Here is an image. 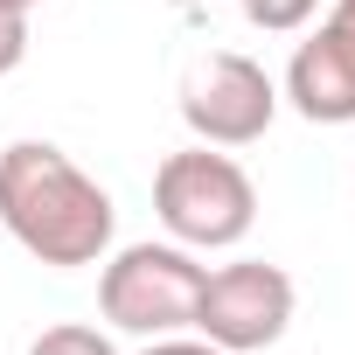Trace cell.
Returning a JSON list of instances; mask_svg holds the SVG:
<instances>
[{
  "label": "cell",
  "mask_w": 355,
  "mask_h": 355,
  "mask_svg": "<svg viewBox=\"0 0 355 355\" xmlns=\"http://www.w3.org/2000/svg\"><path fill=\"white\" fill-rule=\"evenodd\" d=\"M0 223H8V237L28 258H42L56 272H77V265H98L112 251L119 209L63 146L15 139L0 153Z\"/></svg>",
  "instance_id": "obj_1"
},
{
  "label": "cell",
  "mask_w": 355,
  "mask_h": 355,
  "mask_svg": "<svg viewBox=\"0 0 355 355\" xmlns=\"http://www.w3.org/2000/svg\"><path fill=\"white\" fill-rule=\"evenodd\" d=\"M153 216L189 251H230L258 223V189L223 146H182L153 167Z\"/></svg>",
  "instance_id": "obj_2"
},
{
  "label": "cell",
  "mask_w": 355,
  "mask_h": 355,
  "mask_svg": "<svg viewBox=\"0 0 355 355\" xmlns=\"http://www.w3.org/2000/svg\"><path fill=\"white\" fill-rule=\"evenodd\" d=\"M202 272L189 244H125L105 272H98V313L119 334H182L196 327V300H202Z\"/></svg>",
  "instance_id": "obj_3"
},
{
  "label": "cell",
  "mask_w": 355,
  "mask_h": 355,
  "mask_svg": "<svg viewBox=\"0 0 355 355\" xmlns=\"http://www.w3.org/2000/svg\"><path fill=\"white\" fill-rule=\"evenodd\" d=\"M293 279L265 258H237V265H216L202 272V300H196V334L216 341L223 355H251V348H272L286 327H293Z\"/></svg>",
  "instance_id": "obj_4"
},
{
  "label": "cell",
  "mask_w": 355,
  "mask_h": 355,
  "mask_svg": "<svg viewBox=\"0 0 355 355\" xmlns=\"http://www.w3.org/2000/svg\"><path fill=\"white\" fill-rule=\"evenodd\" d=\"M182 119H189V132H196L202 146H251V139H265L272 119H279V84H272L251 56L216 49V56H202V63L189 70V84H182Z\"/></svg>",
  "instance_id": "obj_5"
},
{
  "label": "cell",
  "mask_w": 355,
  "mask_h": 355,
  "mask_svg": "<svg viewBox=\"0 0 355 355\" xmlns=\"http://www.w3.org/2000/svg\"><path fill=\"white\" fill-rule=\"evenodd\" d=\"M279 98L306 125H355V0H334L320 28L293 49Z\"/></svg>",
  "instance_id": "obj_6"
},
{
  "label": "cell",
  "mask_w": 355,
  "mask_h": 355,
  "mask_svg": "<svg viewBox=\"0 0 355 355\" xmlns=\"http://www.w3.org/2000/svg\"><path fill=\"white\" fill-rule=\"evenodd\" d=\"M28 355H119V348H112V334H98L84 320H63V327H42L28 341Z\"/></svg>",
  "instance_id": "obj_7"
},
{
  "label": "cell",
  "mask_w": 355,
  "mask_h": 355,
  "mask_svg": "<svg viewBox=\"0 0 355 355\" xmlns=\"http://www.w3.org/2000/svg\"><path fill=\"white\" fill-rule=\"evenodd\" d=\"M237 8H244L251 28H265V35H293V28H306V21L320 15V0H237Z\"/></svg>",
  "instance_id": "obj_8"
},
{
  "label": "cell",
  "mask_w": 355,
  "mask_h": 355,
  "mask_svg": "<svg viewBox=\"0 0 355 355\" xmlns=\"http://www.w3.org/2000/svg\"><path fill=\"white\" fill-rule=\"evenodd\" d=\"M21 56H28V15L0 8V77H8V70H21Z\"/></svg>",
  "instance_id": "obj_9"
},
{
  "label": "cell",
  "mask_w": 355,
  "mask_h": 355,
  "mask_svg": "<svg viewBox=\"0 0 355 355\" xmlns=\"http://www.w3.org/2000/svg\"><path fill=\"white\" fill-rule=\"evenodd\" d=\"M139 355H223V348H216V341H202V334H196V341H189V334H153Z\"/></svg>",
  "instance_id": "obj_10"
},
{
  "label": "cell",
  "mask_w": 355,
  "mask_h": 355,
  "mask_svg": "<svg viewBox=\"0 0 355 355\" xmlns=\"http://www.w3.org/2000/svg\"><path fill=\"white\" fill-rule=\"evenodd\" d=\"M0 8H15V15H35V8H42V0H0Z\"/></svg>",
  "instance_id": "obj_11"
}]
</instances>
